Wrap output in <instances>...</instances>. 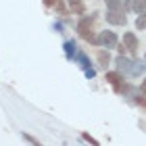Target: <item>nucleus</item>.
<instances>
[{
	"label": "nucleus",
	"instance_id": "obj_1",
	"mask_svg": "<svg viewBox=\"0 0 146 146\" xmlns=\"http://www.w3.org/2000/svg\"><path fill=\"white\" fill-rule=\"evenodd\" d=\"M94 21H96L94 17H84L82 21L77 23L79 36H82L84 40H88V42H92V44L96 42V36H94Z\"/></svg>",
	"mask_w": 146,
	"mask_h": 146
},
{
	"label": "nucleus",
	"instance_id": "obj_2",
	"mask_svg": "<svg viewBox=\"0 0 146 146\" xmlns=\"http://www.w3.org/2000/svg\"><path fill=\"white\" fill-rule=\"evenodd\" d=\"M94 44L102 46V48H115V46H117V36H115V31H102V34L96 38Z\"/></svg>",
	"mask_w": 146,
	"mask_h": 146
},
{
	"label": "nucleus",
	"instance_id": "obj_3",
	"mask_svg": "<svg viewBox=\"0 0 146 146\" xmlns=\"http://www.w3.org/2000/svg\"><path fill=\"white\" fill-rule=\"evenodd\" d=\"M107 21H109L111 25H125V23H127V19H125L123 9H117V11H111V9H109V13H107Z\"/></svg>",
	"mask_w": 146,
	"mask_h": 146
},
{
	"label": "nucleus",
	"instance_id": "obj_4",
	"mask_svg": "<svg viewBox=\"0 0 146 146\" xmlns=\"http://www.w3.org/2000/svg\"><path fill=\"white\" fill-rule=\"evenodd\" d=\"M142 73H146V63L142 61H131L127 69V77H140Z\"/></svg>",
	"mask_w": 146,
	"mask_h": 146
},
{
	"label": "nucleus",
	"instance_id": "obj_5",
	"mask_svg": "<svg viewBox=\"0 0 146 146\" xmlns=\"http://www.w3.org/2000/svg\"><path fill=\"white\" fill-rule=\"evenodd\" d=\"M123 46H125V50H129L131 54L138 50V38L131 34V31H127V34H123Z\"/></svg>",
	"mask_w": 146,
	"mask_h": 146
},
{
	"label": "nucleus",
	"instance_id": "obj_6",
	"mask_svg": "<svg viewBox=\"0 0 146 146\" xmlns=\"http://www.w3.org/2000/svg\"><path fill=\"white\" fill-rule=\"evenodd\" d=\"M107 82H111L115 88L119 90V86H121L123 82V75H121V71H113V73H107Z\"/></svg>",
	"mask_w": 146,
	"mask_h": 146
},
{
	"label": "nucleus",
	"instance_id": "obj_7",
	"mask_svg": "<svg viewBox=\"0 0 146 146\" xmlns=\"http://www.w3.org/2000/svg\"><path fill=\"white\" fill-rule=\"evenodd\" d=\"M129 9L140 15V13H144V11H146V0H131V6H129Z\"/></svg>",
	"mask_w": 146,
	"mask_h": 146
},
{
	"label": "nucleus",
	"instance_id": "obj_8",
	"mask_svg": "<svg viewBox=\"0 0 146 146\" xmlns=\"http://www.w3.org/2000/svg\"><path fill=\"white\" fill-rule=\"evenodd\" d=\"M75 58H77L79 67H82L84 71H86V69H90V61H88V56H86L84 52H75Z\"/></svg>",
	"mask_w": 146,
	"mask_h": 146
},
{
	"label": "nucleus",
	"instance_id": "obj_9",
	"mask_svg": "<svg viewBox=\"0 0 146 146\" xmlns=\"http://www.w3.org/2000/svg\"><path fill=\"white\" fill-rule=\"evenodd\" d=\"M98 61H100V65H104V67H107V63L111 61V54H109V48H107V50H100V52H98Z\"/></svg>",
	"mask_w": 146,
	"mask_h": 146
},
{
	"label": "nucleus",
	"instance_id": "obj_10",
	"mask_svg": "<svg viewBox=\"0 0 146 146\" xmlns=\"http://www.w3.org/2000/svg\"><path fill=\"white\" fill-rule=\"evenodd\" d=\"M75 48H77L75 42H65V52H67V56H69V58L75 56Z\"/></svg>",
	"mask_w": 146,
	"mask_h": 146
},
{
	"label": "nucleus",
	"instance_id": "obj_11",
	"mask_svg": "<svg viewBox=\"0 0 146 146\" xmlns=\"http://www.w3.org/2000/svg\"><path fill=\"white\" fill-rule=\"evenodd\" d=\"M136 27H138V29H146V11L138 15V19H136Z\"/></svg>",
	"mask_w": 146,
	"mask_h": 146
},
{
	"label": "nucleus",
	"instance_id": "obj_12",
	"mask_svg": "<svg viewBox=\"0 0 146 146\" xmlns=\"http://www.w3.org/2000/svg\"><path fill=\"white\" fill-rule=\"evenodd\" d=\"M107 6L111 11H117V9H123V0H107Z\"/></svg>",
	"mask_w": 146,
	"mask_h": 146
},
{
	"label": "nucleus",
	"instance_id": "obj_13",
	"mask_svg": "<svg viewBox=\"0 0 146 146\" xmlns=\"http://www.w3.org/2000/svg\"><path fill=\"white\" fill-rule=\"evenodd\" d=\"M71 9L75 11V13H84V4H82V0H71Z\"/></svg>",
	"mask_w": 146,
	"mask_h": 146
},
{
	"label": "nucleus",
	"instance_id": "obj_14",
	"mask_svg": "<svg viewBox=\"0 0 146 146\" xmlns=\"http://www.w3.org/2000/svg\"><path fill=\"white\" fill-rule=\"evenodd\" d=\"M23 138H25L27 142H31V144H38V140H34V138H31V136H27V134H23Z\"/></svg>",
	"mask_w": 146,
	"mask_h": 146
},
{
	"label": "nucleus",
	"instance_id": "obj_15",
	"mask_svg": "<svg viewBox=\"0 0 146 146\" xmlns=\"http://www.w3.org/2000/svg\"><path fill=\"white\" fill-rule=\"evenodd\" d=\"M86 77H94V69H86Z\"/></svg>",
	"mask_w": 146,
	"mask_h": 146
},
{
	"label": "nucleus",
	"instance_id": "obj_16",
	"mask_svg": "<svg viewBox=\"0 0 146 146\" xmlns=\"http://www.w3.org/2000/svg\"><path fill=\"white\" fill-rule=\"evenodd\" d=\"M56 2H58V0H44L46 6H52V4H56Z\"/></svg>",
	"mask_w": 146,
	"mask_h": 146
},
{
	"label": "nucleus",
	"instance_id": "obj_17",
	"mask_svg": "<svg viewBox=\"0 0 146 146\" xmlns=\"http://www.w3.org/2000/svg\"><path fill=\"white\" fill-rule=\"evenodd\" d=\"M125 4H127V9H129V6H131V0H125Z\"/></svg>",
	"mask_w": 146,
	"mask_h": 146
}]
</instances>
